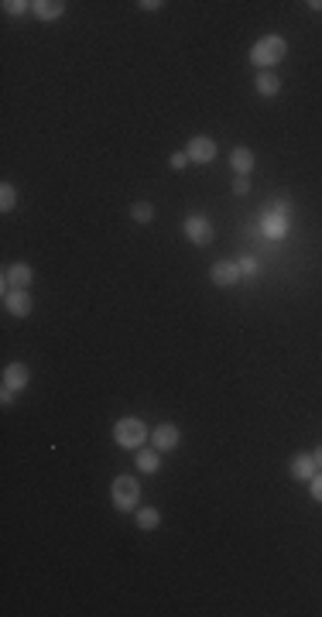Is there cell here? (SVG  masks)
<instances>
[{
  "instance_id": "cell-14",
  "label": "cell",
  "mask_w": 322,
  "mask_h": 617,
  "mask_svg": "<svg viewBox=\"0 0 322 617\" xmlns=\"http://www.w3.org/2000/svg\"><path fill=\"white\" fill-rule=\"evenodd\" d=\"M31 7H35V14H38L42 21H55V17H62V10H65L62 0H38V3H31Z\"/></svg>"
},
{
  "instance_id": "cell-10",
  "label": "cell",
  "mask_w": 322,
  "mask_h": 617,
  "mask_svg": "<svg viewBox=\"0 0 322 617\" xmlns=\"http://www.w3.org/2000/svg\"><path fill=\"white\" fill-rule=\"evenodd\" d=\"M35 278V271L28 268V264H10L7 271H3V288H28Z\"/></svg>"
},
{
  "instance_id": "cell-19",
  "label": "cell",
  "mask_w": 322,
  "mask_h": 617,
  "mask_svg": "<svg viewBox=\"0 0 322 617\" xmlns=\"http://www.w3.org/2000/svg\"><path fill=\"white\" fill-rule=\"evenodd\" d=\"M130 220L151 223V220H155V206H151V203H134V206H130Z\"/></svg>"
},
{
  "instance_id": "cell-26",
  "label": "cell",
  "mask_w": 322,
  "mask_h": 617,
  "mask_svg": "<svg viewBox=\"0 0 322 617\" xmlns=\"http://www.w3.org/2000/svg\"><path fill=\"white\" fill-rule=\"evenodd\" d=\"M312 459H316V466L322 470V446H316V453H312Z\"/></svg>"
},
{
  "instance_id": "cell-16",
  "label": "cell",
  "mask_w": 322,
  "mask_h": 617,
  "mask_svg": "<svg viewBox=\"0 0 322 617\" xmlns=\"http://www.w3.org/2000/svg\"><path fill=\"white\" fill-rule=\"evenodd\" d=\"M278 90H281V79H278L271 69L257 76V93H261V96H278Z\"/></svg>"
},
{
  "instance_id": "cell-13",
  "label": "cell",
  "mask_w": 322,
  "mask_h": 617,
  "mask_svg": "<svg viewBox=\"0 0 322 617\" xmlns=\"http://www.w3.org/2000/svg\"><path fill=\"white\" fill-rule=\"evenodd\" d=\"M230 165L237 175H247V171L254 169V151L251 148H233V155H230Z\"/></svg>"
},
{
  "instance_id": "cell-3",
  "label": "cell",
  "mask_w": 322,
  "mask_h": 617,
  "mask_svg": "<svg viewBox=\"0 0 322 617\" xmlns=\"http://www.w3.org/2000/svg\"><path fill=\"white\" fill-rule=\"evenodd\" d=\"M137 498H141V484H137L134 477H117V480H113V507H117V511L137 507Z\"/></svg>"
},
{
  "instance_id": "cell-12",
  "label": "cell",
  "mask_w": 322,
  "mask_h": 617,
  "mask_svg": "<svg viewBox=\"0 0 322 617\" xmlns=\"http://www.w3.org/2000/svg\"><path fill=\"white\" fill-rule=\"evenodd\" d=\"M261 230H264V237H271V240H281V237L288 233V217L268 213V217L261 220Z\"/></svg>"
},
{
  "instance_id": "cell-2",
  "label": "cell",
  "mask_w": 322,
  "mask_h": 617,
  "mask_svg": "<svg viewBox=\"0 0 322 617\" xmlns=\"http://www.w3.org/2000/svg\"><path fill=\"white\" fill-rule=\"evenodd\" d=\"M113 439H117V446L137 449L148 439V425H144L141 419H120V422L113 425Z\"/></svg>"
},
{
  "instance_id": "cell-4",
  "label": "cell",
  "mask_w": 322,
  "mask_h": 617,
  "mask_svg": "<svg viewBox=\"0 0 322 617\" xmlns=\"http://www.w3.org/2000/svg\"><path fill=\"white\" fill-rule=\"evenodd\" d=\"M3 309L10 312V316H31V309H35V302H31V295L24 291V288H3Z\"/></svg>"
},
{
  "instance_id": "cell-15",
  "label": "cell",
  "mask_w": 322,
  "mask_h": 617,
  "mask_svg": "<svg viewBox=\"0 0 322 617\" xmlns=\"http://www.w3.org/2000/svg\"><path fill=\"white\" fill-rule=\"evenodd\" d=\"M158 466H161L158 449H137V470H144V473H158Z\"/></svg>"
},
{
  "instance_id": "cell-20",
  "label": "cell",
  "mask_w": 322,
  "mask_h": 617,
  "mask_svg": "<svg viewBox=\"0 0 322 617\" xmlns=\"http://www.w3.org/2000/svg\"><path fill=\"white\" fill-rule=\"evenodd\" d=\"M28 7H31V3H24V0H3V10H7V14H24Z\"/></svg>"
},
{
  "instance_id": "cell-21",
  "label": "cell",
  "mask_w": 322,
  "mask_h": 617,
  "mask_svg": "<svg viewBox=\"0 0 322 617\" xmlns=\"http://www.w3.org/2000/svg\"><path fill=\"white\" fill-rule=\"evenodd\" d=\"M233 192H237V196H247V192H251V178H247V175H237V178H233Z\"/></svg>"
},
{
  "instance_id": "cell-6",
  "label": "cell",
  "mask_w": 322,
  "mask_h": 617,
  "mask_svg": "<svg viewBox=\"0 0 322 617\" xmlns=\"http://www.w3.org/2000/svg\"><path fill=\"white\" fill-rule=\"evenodd\" d=\"M185 237H189L192 244H199V247H203V244H213L216 230H213V223H210L206 217H199V213H196V217H189V220H185Z\"/></svg>"
},
{
  "instance_id": "cell-27",
  "label": "cell",
  "mask_w": 322,
  "mask_h": 617,
  "mask_svg": "<svg viewBox=\"0 0 322 617\" xmlns=\"http://www.w3.org/2000/svg\"><path fill=\"white\" fill-rule=\"evenodd\" d=\"M309 7H312V10H322V0H312Z\"/></svg>"
},
{
  "instance_id": "cell-24",
  "label": "cell",
  "mask_w": 322,
  "mask_h": 617,
  "mask_svg": "<svg viewBox=\"0 0 322 617\" xmlns=\"http://www.w3.org/2000/svg\"><path fill=\"white\" fill-rule=\"evenodd\" d=\"M312 498H316V501H322V473H316V477H312Z\"/></svg>"
},
{
  "instance_id": "cell-8",
  "label": "cell",
  "mask_w": 322,
  "mask_h": 617,
  "mask_svg": "<svg viewBox=\"0 0 322 617\" xmlns=\"http://www.w3.org/2000/svg\"><path fill=\"white\" fill-rule=\"evenodd\" d=\"M210 278H213V285H219V288H230V285H237L244 275H240V264H233V261H216L213 268H210Z\"/></svg>"
},
{
  "instance_id": "cell-11",
  "label": "cell",
  "mask_w": 322,
  "mask_h": 617,
  "mask_svg": "<svg viewBox=\"0 0 322 617\" xmlns=\"http://www.w3.org/2000/svg\"><path fill=\"white\" fill-rule=\"evenodd\" d=\"M316 473H319V466H316L312 456H305V453L291 456V477H295V480H312Z\"/></svg>"
},
{
  "instance_id": "cell-9",
  "label": "cell",
  "mask_w": 322,
  "mask_h": 617,
  "mask_svg": "<svg viewBox=\"0 0 322 617\" xmlns=\"http://www.w3.org/2000/svg\"><path fill=\"white\" fill-rule=\"evenodd\" d=\"M178 439H182V432H178V425H158L155 432H151V443L158 453H168V449L178 446Z\"/></svg>"
},
{
  "instance_id": "cell-1",
  "label": "cell",
  "mask_w": 322,
  "mask_h": 617,
  "mask_svg": "<svg viewBox=\"0 0 322 617\" xmlns=\"http://www.w3.org/2000/svg\"><path fill=\"white\" fill-rule=\"evenodd\" d=\"M288 52V45H285V38L281 35H268V38H261L254 49H251V62L261 69V72H268L271 65H278L281 58Z\"/></svg>"
},
{
  "instance_id": "cell-25",
  "label": "cell",
  "mask_w": 322,
  "mask_h": 617,
  "mask_svg": "<svg viewBox=\"0 0 322 617\" xmlns=\"http://www.w3.org/2000/svg\"><path fill=\"white\" fill-rule=\"evenodd\" d=\"M141 7H144V10H161V7H164V3H161V0H144V3H141Z\"/></svg>"
},
{
  "instance_id": "cell-18",
  "label": "cell",
  "mask_w": 322,
  "mask_h": 617,
  "mask_svg": "<svg viewBox=\"0 0 322 617\" xmlns=\"http://www.w3.org/2000/svg\"><path fill=\"white\" fill-rule=\"evenodd\" d=\"M14 206H17V189H14L10 182H3V185H0V210L10 213Z\"/></svg>"
},
{
  "instance_id": "cell-7",
  "label": "cell",
  "mask_w": 322,
  "mask_h": 617,
  "mask_svg": "<svg viewBox=\"0 0 322 617\" xmlns=\"http://www.w3.org/2000/svg\"><path fill=\"white\" fill-rule=\"evenodd\" d=\"M28 378H31V371H28V364H7L3 367V391H24L28 388Z\"/></svg>"
},
{
  "instance_id": "cell-23",
  "label": "cell",
  "mask_w": 322,
  "mask_h": 617,
  "mask_svg": "<svg viewBox=\"0 0 322 617\" xmlns=\"http://www.w3.org/2000/svg\"><path fill=\"white\" fill-rule=\"evenodd\" d=\"M185 165H189V155H185V151H175V155H171V169L178 171V169H185Z\"/></svg>"
},
{
  "instance_id": "cell-5",
  "label": "cell",
  "mask_w": 322,
  "mask_h": 617,
  "mask_svg": "<svg viewBox=\"0 0 322 617\" xmlns=\"http://www.w3.org/2000/svg\"><path fill=\"white\" fill-rule=\"evenodd\" d=\"M185 155H189V162H196V165H210L216 158V141L206 137V134H199V137H192V141L185 144Z\"/></svg>"
},
{
  "instance_id": "cell-22",
  "label": "cell",
  "mask_w": 322,
  "mask_h": 617,
  "mask_svg": "<svg viewBox=\"0 0 322 617\" xmlns=\"http://www.w3.org/2000/svg\"><path fill=\"white\" fill-rule=\"evenodd\" d=\"M240 275H247V278L257 275V261H254V257H244V261H240Z\"/></svg>"
},
{
  "instance_id": "cell-17",
  "label": "cell",
  "mask_w": 322,
  "mask_h": 617,
  "mask_svg": "<svg viewBox=\"0 0 322 617\" xmlns=\"http://www.w3.org/2000/svg\"><path fill=\"white\" fill-rule=\"evenodd\" d=\"M158 525H161L158 507H141V511H137V528H144V532H155Z\"/></svg>"
}]
</instances>
